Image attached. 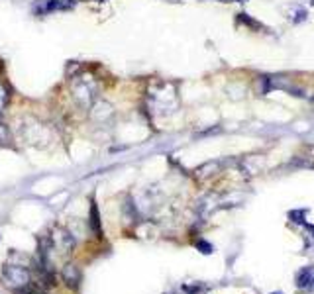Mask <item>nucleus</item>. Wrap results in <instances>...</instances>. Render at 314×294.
<instances>
[{"mask_svg":"<svg viewBox=\"0 0 314 294\" xmlns=\"http://www.w3.org/2000/svg\"><path fill=\"white\" fill-rule=\"evenodd\" d=\"M310 230H312V232H314V226H312V228H310Z\"/></svg>","mask_w":314,"mask_h":294,"instance_id":"9d476101","label":"nucleus"},{"mask_svg":"<svg viewBox=\"0 0 314 294\" xmlns=\"http://www.w3.org/2000/svg\"><path fill=\"white\" fill-rule=\"evenodd\" d=\"M73 94H75L81 106H91V102L95 98V86L91 82H87V80H81L73 86Z\"/></svg>","mask_w":314,"mask_h":294,"instance_id":"7ed1b4c3","label":"nucleus"},{"mask_svg":"<svg viewBox=\"0 0 314 294\" xmlns=\"http://www.w3.org/2000/svg\"><path fill=\"white\" fill-rule=\"evenodd\" d=\"M61 274H63V280H65V284H67L69 288H78L83 274H81V269H78L75 263H67V265L63 267V273Z\"/></svg>","mask_w":314,"mask_h":294,"instance_id":"20e7f679","label":"nucleus"},{"mask_svg":"<svg viewBox=\"0 0 314 294\" xmlns=\"http://www.w3.org/2000/svg\"><path fill=\"white\" fill-rule=\"evenodd\" d=\"M310 280H312V276H310V271H308V269H304V271H300V273L296 274V286H300V288L308 286Z\"/></svg>","mask_w":314,"mask_h":294,"instance_id":"423d86ee","label":"nucleus"},{"mask_svg":"<svg viewBox=\"0 0 314 294\" xmlns=\"http://www.w3.org/2000/svg\"><path fill=\"white\" fill-rule=\"evenodd\" d=\"M89 224H91V228H93V232L100 237V216H98V208H97V204L93 202V206H91V220H89Z\"/></svg>","mask_w":314,"mask_h":294,"instance_id":"39448f33","label":"nucleus"},{"mask_svg":"<svg viewBox=\"0 0 314 294\" xmlns=\"http://www.w3.org/2000/svg\"><path fill=\"white\" fill-rule=\"evenodd\" d=\"M10 143V130L6 124L0 122V145H8Z\"/></svg>","mask_w":314,"mask_h":294,"instance_id":"0eeeda50","label":"nucleus"},{"mask_svg":"<svg viewBox=\"0 0 314 294\" xmlns=\"http://www.w3.org/2000/svg\"><path fill=\"white\" fill-rule=\"evenodd\" d=\"M6 102H8V92H6V88L0 84V110L6 106Z\"/></svg>","mask_w":314,"mask_h":294,"instance_id":"1a4fd4ad","label":"nucleus"},{"mask_svg":"<svg viewBox=\"0 0 314 294\" xmlns=\"http://www.w3.org/2000/svg\"><path fill=\"white\" fill-rule=\"evenodd\" d=\"M49 241H51V247L61 251V253H71L73 247H75V237L65 228H55L53 235L49 237Z\"/></svg>","mask_w":314,"mask_h":294,"instance_id":"f03ea898","label":"nucleus"},{"mask_svg":"<svg viewBox=\"0 0 314 294\" xmlns=\"http://www.w3.org/2000/svg\"><path fill=\"white\" fill-rule=\"evenodd\" d=\"M2 280L8 288L12 290H22L26 286H30V280H32V274L30 269L26 265H18V263H8L4 265L2 269Z\"/></svg>","mask_w":314,"mask_h":294,"instance_id":"f257e3e1","label":"nucleus"},{"mask_svg":"<svg viewBox=\"0 0 314 294\" xmlns=\"http://www.w3.org/2000/svg\"><path fill=\"white\" fill-rule=\"evenodd\" d=\"M273 294H281V292H273Z\"/></svg>","mask_w":314,"mask_h":294,"instance_id":"9b49d317","label":"nucleus"},{"mask_svg":"<svg viewBox=\"0 0 314 294\" xmlns=\"http://www.w3.org/2000/svg\"><path fill=\"white\" fill-rule=\"evenodd\" d=\"M196 249H198L200 253H204V255L212 253V245H210L208 241H198V243H196Z\"/></svg>","mask_w":314,"mask_h":294,"instance_id":"6e6552de","label":"nucleus"}]
</instances>
